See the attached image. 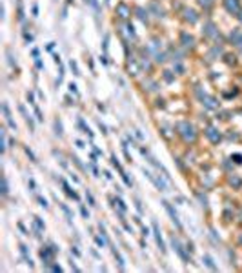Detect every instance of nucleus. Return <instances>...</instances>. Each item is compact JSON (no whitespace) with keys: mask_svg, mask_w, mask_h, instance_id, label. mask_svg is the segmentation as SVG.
<instances>
[{"mask_svg":"<svg viewBox=\"0 0 242 273\" xmlns=\"http://www.w3.org/2000/svg\"><path fill=\"white\" fill-rule=\"evenodd\" d=\"M177 129H179V133L184 137V140H187V142H193L197 138V131H195V127L191 126L189 122H179V124H177Z\"/></svg>","mask_w":242,"mask_h":273,"instance_id":"obj_1","label":"nucleus"},{"mask_svg":"<svg viewBox=\"0 0 242 273\" xmlns=\"http://www.w3.org/2000/svg\"><path fill=\"white\" fill-rule=\"evenodd\" d=\"M162 204H164V208H166V211L169 213V217H171V220H173V224H175L177 228H179V230H182V222H180V218H179V215H177V211H175V208H173L169 202L167 200H164L162 202Z\"/></svg>","mask_w":242,"mask_h":273,"instance_id":"obj_2","label":"nucleus"},{"mask_svg":"<svg viewBox=\"0 0 242 273\" xmlns=\"http://www.w3.org/2000/svg\"><path fill=\"white\" fill-rule=\"evenodd\" d=\"M55 253H57L55 246H51V248H44V250H40V257H42V260L46 262L47 266H51V264H53V257H55Z\"/></svg>","mask_w":242,"mask_h":273,"instance_id":"obj_3","label":"nucleus"},{"mask_svg":"<svg viewBox=\"0 0 242 273\" xmlns=\"http://www.w3.org/2000/svg\"><path fill=\"white\" fill-rule=\"evenodd\" d=\"M144 175H146L147 178H149V180H151V182H153V184H155L157 188H159L160 191H167V186H166V182L162 180L160 177H155L151 171H147V170H144Z\"/></svg>","mask_w":242,"mask_h":273,"instance_id":"obj_4","label":"nucleus"},{"mask_svg":"<svg viewBox=\"0 0 242 273\" xmlns=\"http://www.w3.org/2000/svg\"><path fill=\"white\" fill-rule=\"evenodd\" d=\"M199 95H200V100H202V104H204V106L207 107V109H217L219 107V102H217V98L215 97H209V95H202V93L199 91Z\"/></svg>","mask_w":242,"mask_h":273,"instance_id":"obj_5","label":"nucleus"},{"mask_svg":"<svg viewBox=\"0 0 242 273\" xmlns=\"http://www.w3.org/2000/svg\"><path fill=\"white\" fill-rule=\"evenodd\" d=\"M171 244H173V248L177 250V253H179V257H180L182 260H184V262H189V257L186 255V251H184V248H182V244H180L179 239H175V237H173V239H171Z\"/></svg>","mask_w":242,"mask_h":273,"instance_id":"obj_6","label":"nucleus"},{"mask_svg":"<svg viewBox=\"0 0 242 273\" xmlns=\"http://www.w3.org/2000/svg\"><path fill=\"white\" fill-rule=\"evenodd\" d=\"M224 6H226V9H228L229 13H233V15H237V13L242 11L239 0H224Z\"/></svg>","mask_w":242,"mask_h":273,"instance_id":"obj_7","label":"nucleus"},{"mask_svg":"<svg viewBox=\"0 0 242 273\" xmlns=\"http://www.w3.org/2000/svg\"><path fill=\"white\" fill-rule=\"evenodd\" d=\"M153 233H155V239H157V244H159L160 251L166 253V246H164V240H162V235H160V230H159V224L153 220Z\"/></svg>","mask_w":242,"mask_h":273,"instance_id":"obj_8","label":"nucleus"},{"mask_svg":"<svg viewBox=\"0 0 242 273\" xmlns=\"http://www.w3.org/2000/svg\"><path fill=\"white\" fill-rule=\"evenodd\" d=\"M206 137L209 138L213 144H217V142L220 140V133H219V129H217V127H213V126H209V127L206 129Z\"/></svg>","mask_w":242,"mask_h":273,"instance_id":"obj_9","label":"nucleus"},{"mask_svg":"<svg viewBox=\"0 0 242 273\" xmlns=\"http://www.w3.org/2000/svg\"><path fill=\"white\" fill-rule=\"evenodd\" d=\"M180 44L184 47H193V44H195V38L191 37L189 33H182L180 35Z\"/></svg>","mask_w":242,"mask_h":273,"instance_id":"obj_10","label":"nucleus"},{"mask_svg":"<svg viewBox=\"0 0 242 273\" xmlns=\"http://www.w3.org/2000/svg\"><path fill=\"white\" fill-rule=\"evenodd\" d=\"M217 26L213 22H206V26H204V35H207V37H217Z\"/></svg>","mask_w":242,"mask_h":273,"instance_id":"obj_11","label":"nucleus"},{"mask_svg":"<svg viewBox=\"0 0 242 273\" xmlns=\"http://www.w3.org/2000/svg\"><path fill=\"white\" fill-rule=\"evenodd\" d=\"M184 18L187 22H191V24H195L197 20H199V17H197V13L193 11V9H186V11H184Z\"/></svg>","mask_w":242,"mask_h":273,"instance_id":"obj_12","label":"nucleus"},{"mask_svg":"<svg viewBox=\"0 0 242 273\" xmlns=\"http://www.w3.org/2000/svg\"><path fill=\"white\" fill-rule=\"evenodd\" d=\"M117 13L120 15L122 18L129 17V9H127V6H126V4H118V6H117Z\"/></svg>","mask_w":242,"mask_h":273,"instance_id":"obj_13","label":"nucleus"},{"mask_svg":"<svg viewBox=\"0 0 242 273\" xmlns=\"http://www.w3.org/2000/svg\"><path fill=\"white\" fill-rule=\"evenodd\" d=\"M202 260H204V264H206L207 268H209V270H213V271L217 270V266H215V262H213V259H211V257H209V255H204V257H202Z\"/></svg>","mask_w":242,"mask_h":273,"instance_id":"obj_14","label":"nucleus"},{"mask_svg":"<svg viewBox=\"0 0 242 273\" xmlns=\"http://www.w3.org/2000/svg\"><path fill=\"white\" fill-rule=\"evenodd\" d=\"M137 13H138V18H140L142 22L147 20V11H146L144 7H137Z\"/></svg>","mask_w":242,"mask_h":273,"instance_id":"obj_15","label":"nucleus"},{"mask_svg":"<svg viewBox=\"0 0 242 273\" xmlns=\"http://www.w3.org/2000/svg\"><path fill=\"white\" fill-rule=\"evenodd\" d=\"M62 186H64V191H66L69 197H73V198H75V200H78L77 193H75V191H71V188H69V186H67V184H66V182H64V180H62Z\"/></svg>","mask_w":242,"mask_h":273,"instance_id":"obj_16","label":"nucleus"},{"mask_svg":"<svg viewBox=\"0 0 242 273\" xmlns=\"http://www.w3.org/2000/svg\"><path fill=\"white\" fill-rule=\"evenodd\" d=\"M149 9H155V13H157V17H159V18H162V17H164V11H162V9H159V6H157L155 2H153V4H149Z\"/></svg>","mask_w":242,"mask_h":273,"instance_id":"obj_17","label":"nucleus"},{"mask_svg":"<svg viewBox=\"0 0 242 273\" xmlns=\"http://www.w3.org/2000/svg\"><path fill=\"white\" fill-rule=\"evenodd\" d=\"M55 133H57L58 137H62V133H64V131H62V124H60V120H58V118L55 120Z\"/></svg>","mask_w":242,"mask_h":273,"instance_id":"obj_18","label":"nucleus"},{"mask_svg":"<svg viewBox=\"0 0 242 273\" xmlns=\"http://www.w3.org/2000/svg\"><path fill=\"white\" fill-rule=\"evenodd\" d=\"M111 164H113V166H115V168H117V170L120 171V173H124V171H122V168H120V162H118V158H117L115 155L111 157Z\"/></svg>","mask_w":242,"mask_h":273,"instance_id":"obj_19","label":"nucleus"},{"mask_svg":"<svg viewBox=\"0 0 242 273\" xmlns=\"http://www.w3.org/2000/svg\"><path fill=\"white\" fill-rule=\"evenodd\" d=\"M86 198H87V202H89L91 206H97V204H95V198H93V195H91L89 191H86Z\"/></svg>","mask_w":242,"mask_h":273,"instance_id":"obj_20","label":"nucleus"},{"mask_svg":"<svg viewBox=\"0 0 242 273\" xmlns=\"http://www.w3.org/2000/svg\"><path fill=\"white\" fill-rule=\"evenodd\" d=\"M229 182H231V184H233V186H237V188H239V186L242 184V180H240V178H239V177H233V178H231V180H229Z\"/></svg>","mask_w":242,"mask_h":273,"instance_id":"obj_21","label":"nucleus"},{"mask_svg":"<svg viewBox=\"0 0 242 273\" xmlns=\"http://www.w3.org/2000/svg\"><path fill=\"white\" fill-rule=\"evenodd\" d=\"M155 60H157V62H164V60H166L164 53H157V55H155Z\"/></svg>","mask_w":242,"mask_h":273,"instance_id":"obj_22","label":"nucleus"},{"mask_svg":"<svg viewBox=\"0 0 242 273\" xmlns=\"http://www.w3.org/2000/svg\"><path fill=\"white\" fill-rule=\"evenodd\" d=\"M60 208H62V211H64V213H66V215H67L69 218H73V215H71V211H69V210H67V206H66V204H60Z\"/></svg>","mask_w":242,"mask_h":273,"instance_id":"obj_23","label":"nucleus"},{"mask_svg":"<svg viewBox=\"0 0 242 273\" xmlns=\"http://www.w3.org/2000/svg\"><path fill=\"white\" fill-rule=\"evenodd\" d=\"M26 153H27V157H29V158H31V160H33V162H37V157H35V155H33V151H31V150H29V148H26Z\"/></svg>","mask_w":242,"mask_h":273,"instance_id":"obj_24","label":"nucleus"},{"mask_svg":"<svg viewBox=\"0 0 242 273\" xmlns=\"http://www.w3.org/2000/svg\"><path fill=\"white\" fill-rule=\"evenodd\" d=\"M164 78L167 82H173V75H171V71H164Z\"/></svg>","mask_w":242,"mask_h":273,"instance_id":"obj_25","label":"nucleus"},{"mask_svg":"<svg viewBox=\"0 0 242 273\" xmlns=\"http://www.w3.org/2000/svg\"><path fill=\"white\" fill-rule=\"evenodd\" d=\"M69 66H71V69H73V73H75V75H80V73H78V67H77V64L73 62V60L69 62Z\"/></svg>","mask_w":242,"mask_h":273,"instance_id":"obj_26","label":"nucleus"},{"mask_svg":"<svg viewBox=\"0 0 242 273\" xmlns=\"http://www.w3.org/2000/svg\"><path fill=\"white\" fill-rule=\"evenodd\" d=\"M7 191H9V186H7V178L4 177V190H2V193H4V195H7Z\"/></svg>","mask_w":242,"mask_h":273,"instance_id":"obj_27","label":"nucleus"},{"mask_svg":"<svg viewBox=\"0 0 242 273\" xmlns=\"http://www.w3.org/2000/svg\"><path fill=\"white\" fill-rule=\"evenodd\" d=\"M95 240H97V244H98V246H102V248L106 246V239H102V237H97Z\"/></svg>","mask_w":242,"mask_h":273,"instance_id":"obj_28","label":"nucleus"},{"mask_svg":"<svg viewBox=\"0 0 242 273\" xmlns=\"http://www.w3.org/2000/svg\"><path fill=\"white\" fill-rule=\"evenodd\" d=\"M120 175H122V178H124V182H126V184H127V186L131 188V180H129V177H127L126 173H120Z\"/></svg>","mask_w":242,"mask_h":273,"instance_id":"obj_29","label":"nucleus"},{"mask_svg":"<svg viewBox=\"0 0 242 273\" xmlns=\"http://www.w3.org/2000/svg\"><path fill=\"white\" fill-rule=\"evenodd\" d=\"M38 202H40V206H42V208H47V200H46L44 197H38Z\"/></svg>","mask_w":242,"mask_h":273,"instance_id":"obj_30","label":"nucleus"},{"mask_svg":"<svg viewBox=\"0 0 242 273\" xmlns=\"http://www.w3.org/2000/svg\"><path fill=\"white\" fill-rule=\"evenodd\" d=\"M199 4H200V6H206V7H209V6H211V0H199Z\"/></svg>","mask_w":242,"mask_h":273,"instance_id":"obj_31","label":"nucleus"},{"mask_svg":"<svg viewBox=\"0 0 242 273\" xmlns=\"http://www.w3.org/2000/svg\"><path fill=\"white\" fill-rule=\"evenodd\" d=\"M117 204L120 206V210H126V204H124V200H122V198H117Z\"/></svg>","mask_w":242,"mask_h":273,"instance_id":"obj_32","label":"nucleus"},{"mask_svg":"<svg viewBox=\"0 0 242 273\" xmlns=\"http://www.w3.org/2000/svg\"><path fill=\"white\" fill-rule=\"evenodd\" d=\"M69 91H71V93H75V95L78 93V91H77V86H75V84H73V82L69 84Z\"/></svg>","mask_w":242,"mask_h":273,"instance_id":"obj_33","label":"nucleus"},{"mask_svg":"<svg viewBox=\"0 0 242 273\" xmlns=\"http://www.w3.org/2000/svg\"><path fill=\"white\" fill-rule=\"evenodd\" d=\"M231 158H235V162H237V164H242V155H233Z\"/></svg>","mask_w":242,"mask_h":273,"instance_id":"obj_34","label":"nucleus"},{"mask_svg":"<svg viewBox=\"0 0 242 273\" xmlns=\"http://www.w3.org/2000/svg\"><path fill=\"white\" fill-rule=\"evenodd\" d=\"M127 33L131 35V37H135V29H133V26L129 24V26H127Z\"/></svg>","mask_w":242,"mask_h":273,"instance_id":"obj_35","label":"nucleus"},{"mask_svg":"<svg viewBox=\"0 0 242 273\" xmlns=\"http://www.w3.org/2000/svg\"><path fill=\"white\" fill-rule=\"evenodd\" d=\"M80 213H82V215L86 217V218H89V213H87V210H86V208H80Z\"/></svg>","mask_w":242,"mask_h":273,"instance_id":"obj_36","label":"nucleus"},{"mask_svg":"<svg viewBox=\"0 0 242 273\" xmlns=\"http://www.w3.org/2000/svg\"><path fill=\"white\" fill-rule=\"evenodd\" d=\"M98 127H100V129H102V133H107V127H106V126H104V124H102V122H98Z\"/></svg>","mask_w":242,"mask_h":273,"instance_id":"obj_37","label":"nucleus"},{"mask_svg":"<svg viewBox=\"0 0 242 273\" xmlns=\"http://www.w3.org/2000/svg\"><path fill=\"white\" fill-rule=\"evenodd\" d=\"M24 37H26V42H31V40H33V37H31V35H29V33H26V35H24Z\"/></svg>","mask_w":242,"mask_h":273,"instance_id":"obj_38","label":"nucleus"},{"mask_svg":"<svg viewBox=\"0 0 242 273\" xmlns=\"http://www.w3.org/2000/svg\"><path fill=\"white\" fill-rule=\"evenodd\" d=\"M175 69H177V71H179V73H182V71H184V67H182L180 64H177V66H175Z\"/></svg>","mask_w":242,"mask_h":273,"instance_id":"obj_39","label":"nucleus"},{"mask_svg":"<svg viewBox=\"0 0 242 273\" xmlns=\"http://www.w3.org/2000/svg\"><path fill=\"white\" fill-rule=\"evenodd\" d=\"M51 270H53V271H62V268H60V266H51Z\"/></svg>","mask_w":242,"mask_h":273,"instance_id":"obj_40","label":"nucleus"},{"mask_svg":"<svg viewBox=\"0 0 242 273\" xmlns=\"http://www.w3.org/2000/svg\"><path fill=\"white\" fill-rule=\"evenodd\" d=\"M235 44H237V46H239V47H242V37H240V38H239V40H237Z\"/></svg>","mask_w":242,"mask_h":273,"instance_id":"obj_41","label":"nucleus"},{"mask_svg":"<svg viewBox=\"0 0 242 273\" xmlns=\"http://www.w3.org/2000/svg\"><path fill=\"white\" fill-rule=\"evenodd\" d=\"M239 15H240V17H239V18H240V22H242V11H240V13H239Z\"/></svg>","mask_w":242,"mask_h":273,"instance_id":"obj_42","label":"nucleus"}]
</instances>
